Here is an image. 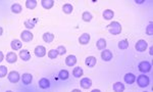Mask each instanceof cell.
Listing matches in <instances>:
<instances>
[{
	"instance_id": "cell-26",
	"label": "cell",
	"mask_w": 153,
	"mask_h": 92,
	"mask_svg": "<svg viewBox=\"0 0 153 92\" xmlns=\"http://www.w3.org/2000/svg\"><path fill=\"white\" fill-rule=\"evenodd\" d=\"M83 74H84V71H83V69L81 68V67H77V68L74 69V71H73L74 77L80 78V77H82V76H83Z\"/></svg>"
},
{
	"instance_id": "cell-21",
	"label": "cell",
	"mask_w": 153,
	"mask_h": 92,
	"mask_svg": "<svg viewBox=\"0 0 153 92\" xmlns=\"http://www.w3.org/2000/svg\"><path fill=\"white\" fill-rule=\"evenodd\" d=\"M41 4L45 9H50L54 5V1L53 0H42Z\"/></svg>"
},
{
	"instance_id": "cell-36",
	"label": "cell",
	"mask_w": 153,
	"mask_h": 92,
	"mask_svg": "<svg viewBox=\"0 0 153 92\" xmlns=\"http://www.w3.org/2000/svg\"><path fill=\"white\" fill-rule=\"evenodd\" d=\"M4 59V54H3V52L2 51H0V63Z\"/></svg>"
},
{
	"instance_id": "cell-38",
	"label": "cell",
	"mask_w": 153,
	"mask_h": 92,
	"mask_svg": "<svg viewBox=\"0 0 153 92\" xmlns=\"http://www.w3.org/2000/svg\"><path fill=\"white\" fill-rule=\"evenodd\" d=\"M136 2L138 3V4H139V3L141 4V3H143V2H144V0H136Z\"/></svg>"
},
{
	"instance_id": "cell-24",
	"label": "cell",
	"mask_w": 153,
	"mask_h": 92,
	"mask_svg": "<svg viewBox=\"0 0 153 92\" xmlns=\"http://www.w3.org/2000/svg\"><path fill=\"white\" fill-rule=\"evenodd\" d=\"M113 90L114 92H124L125 85L122 82H117L113 84Z\"/></svg>"
},
{
	"instance_id": "cell-27",
	"label": "cell",
	"mask_w": 153,
	"mask_h": 92,
	"mask_svg": "<svg viewBox=\"0 0 153 92\" xmlns=\"http://www.w3.org/2000/svg\"><path fill=\"white\" fill-rule=\"evenodd\" d=\"M22 10H23V7L20 3H15V4L11 5V11L13 12V13H21Z\"/></svg>"
},
{
	"instance_id": "cell-15",
	"label": "cell",
	"mask_w": 153,
	"mask_h": 92,
	"mask_svg": "<svg viewBox=\"0 0 153 92\" xmlns=\"http://www.w3.org/2000/svg\"><path fill=\"white\" fill-rule=\"evenodd\" d=\"M102 15H103V19H104L110 21V19H113L114 12H113V10H111V9H105L104 11H103V13H102Z\"/></svg>"
},
{
	"instance_id": "cell-9",
	"label": "cell",
	"mask_w": 153,
	"mask_h": 92,
	"mask_svg": "<svg viewBox=\"0 0 153 92\" xmlns=\"http://www.w3.org/2000/svg\"><path fill=\"white\" fill-rule=\"evenodd\" d=\"M90 35L88 34V33H84V34H82L80 36V38H79V43L81 44V45H86V44H88L89 42H90Z\"/></svg>"
},
{
	"instance_id": "cell-39",
	"label": "cell",
	"mask_w": 153,
	"mask_h": 92,
	"mask_svg": "<svg viewBox=\"0 0 153 92\" xmlns=\"http://www.w3.org/2000/svg\"><path fill=\"white\" fill-rule=\"evenodd\" d=\"M72 92H82V91H81L80 89H74L73 91H72Z\"/></svg>"
},
{
	"instance_id": "cell-28",
	"label": "cell",
	"mask_w": 153,
	"mask_h": 92,
	"mask_svg": "<svg viewBox=\"0 0 153 92\" xmlns=\"http://www.w3.org/2000/svg\"><path fill=\"white\" fill-rule=\"evenodd\" d=\"M93 19V15L89 11H84L82 15V19L84 22H91Z\"/></svg>"
},
{
	"instance_id": "cell-43",
	"label": "cell",
	"mask_w": 153,
	"mask_h": 92,
	"mask_svg": "<svg viewBox=\"0 0 153 92\" xmlns=\"http://www.w3.org/2000/svg\"><path fill=\"white\" fill-rule=\"evenodd\" d=\"M143 92H147V91H143Z\"/></svg>"
},
{
	"instance_id": "cell-42",
	"label": "cell",
	"mask_w": 153,
	"mask_h": 92,
	"mask_svg": "<svg viewBox=\"0 0 153 92\" xmlns=\"http://www.w3.org/2000/svg\"><path fill=\"white\" fill-rule=\"evenodd\" d=\"M6 92H12V91H10V90H8V91H6Z\"/></svg>"
},
{
	"instance_id": "cell-41",
	"label": "cell",
	"mask_w": 153,
	"mask_h": 92,
	"mask_svg": "<svg viewBox=\"0 0 153 92\" xmlns=\"http://www.w3.org/2000/svg\"><path fill=\"white\" fill-rule=\"evenodd\" d=\"M2 33H3V29L1 27H0V36H1V35H2Z\"/></svg>"
},
{
	"instance_id": "cell-32",
	"label": "cell",
	"mask_w": 153,
	"mask_h": 92,
	"mask_svg": "<svg viewBox=\"0 0 153 92\" xmlns=\"http://www.w3.org/2000/svg\"><path fill=\"white\" fill-rule=\"evenodd\" d=\"M48 56H49V58H51V59H54V58H56L57 56H58V52H57L56 49H51V50H49V52H48Z\"/></svg>"
},
{
	"instance_id": "cell-6",
	"label": "cell",
	"mask_w": 153,
	"mask_h": 92,
	"mask_svg": "<svg viewBox=\"0 0 153 92\" xmlns=\"http://www.w3.org/2000/svg\"><path fill=\"white\" fill-rule=\"evenodd\" d=\"M21 38H22V40L24 42H30L33 40L34 35L30 31H23L22 33H21Z\"/></svg>"
},
{
	"instance_id": "cell-16",
	"label": "cell",
	"mask_w": 153,
	"mask_h": 92,
	"mask_svg": "<svg viewBox=\"0 0 153 92\" xmlns=\"http://www.w3.org/2000/svg\"><path fill=\"white\" fill-rule=\"evenodd\" d=\"M10 46H11L12 50H20V49L22 48L23 43H22V41H20V40L15 39V40H12V41H11Z\"/></svg>"
},
{
	"instance_id": "cell-14",
	"label": "cell",
	"mask_w": 153,
	"mask_h": 92,
	"mask_svg": "<svg viewBox=\"0 0 153 92\" xmlns=\"http://www.w3.org/2000/svg\"><path fill=\"white\" fill-rule=\"evenodd\" d=\"M37 23H38V19H30L25 22V27L28 29H34Z\"/></svg>"
},
{
	"instance_id": "cell-23",
	"label": "cell",
	"mask_w": 153,
	"mask_h": 92,
	"mask_svg": "<svg viewBox=\"0 0 153 92\" xmlns=\"http://www.w3.org/2000/svg\"><path fill=\"white\" fill-rule=\"evenodd\" d=\"M43 40L46 42V43H51V42L54 40V35L52 34V33H49V32L44 33L43 34Z\"/></svg>"
},
{
	"instance_id": "cell-5",
	"label": "cell",
	"mask_w": 153,
	"mask_h": 92,
	"mask_svg": "<svg viewBox=\"0 0 153 92\" xmlns=\"http://www.w3.org/2000/svg\"><path fill=\"white\" fill-rule=\"evenodd\" d=\"M7 77H8V80H9L10 83H17L21 79L20 74L17 73V71H11V72H9Z\"/></svg>"
},
{
	"instance_id": "cell-31",
	"label": "cell",
	"mask_w": 153,
	"mask_h": 92,
	"mask_svg": "<svg viewBox=\"0 0 153 92\" xmlns=\"http://www.w3.org/2000/svg\"><path fill=\"white\" fill-rule=\"evenodd\" d=\"M129 47V42L128 40H122V41L119 42V48L122 49V50H125Z\"/></svg>"
},
{
	"instance_id": "cell-4",
	"label": "cell",
	"mask_w": 153,
	"mask_h": 92,
	"mask_svg": "<svg viewBox=\"0 0 153 92\" xmlns=\"http://www.w3.org/2000/svg\"><path fill=\"white\" fill-rule=\"evenodd\" d=\"M147 47H148V43H147L145 40H143V39L139 40V41L136 43V45H135V48H136V50L139 51V52H143V51H145L146 49H147Z\"/></svg>"
},
{
	"instance_id": "cell-2",
	"label": "cell",
	"mask_w": 153,
	"mask_h": 92,
	"mask_svg": "<svg viewBox=\"0 0 153 92\" xmlns=\"http://www.w3.org/2000/svg\"><path fill=\"white\" fill-rule=\"evenodd\" d=\"M150 83V80H149V77L146 75H140L137 79V84H138L139 87L144 88V87H147Z\"/></svg>"
},
{
	"instance_id": "cell-8",
	"label": "cell",
	"mask_w": 153,
	"mask_h": 92,
	"mask_svg": "<svg viewBox=\"0 0 153 92\" xmlns=\"http://www.w3.org/2000/svg\"><path fill=\"white\" fill-rule=\"evenodd\" d=\"M112 53L111 51L108 50V49H104V50L101 52V58L104 61H110L112 59Z\"/></svg>"
},
{
	"instance_id": "cell-40",
	"label": "cell",
	"mask_w": 153,
	"mask_h": 92,
	"mask_svg": "<svg viewBox=\"0 0 153 92\" xmlns=\"http://www.w3.org/2000/svg\"><path fill=\"white\" fill-rule=\"evenodd\" d=\"M91 92H101V91H100L99 89H93V90H92V91H91Z\"/></svg>"
},
{
	"instance_id": "cell-11",
	"label": "cell",
	"mask_w": 153,
	"mask_h": 92,
	"mask_svg": "<svg viewBox=\"0 0 153 92\" xmlns=\"http://www.w3.org/2000/svg\"><path fill=\"white\" fill-rule=\"evenodd\" d=\"M124 79H125V82H126L127 84L132 85V84L135 83V81H136V76L134 75V74H132V73H128V74L125 75Z\"/></svg>"
},
{
	"instance_id": "cell-19",
	"label": "cell",
	"mask_w": 153,
	"mask_h": 92,
	"mask_svg": "<svg viewBox=\"0 0 153 92\" xmlns=\"http://www.w3.org/2000/svg\"><path fill=\"white\" fill-rule=\"evenodd\" d=\"M17 56L15 52H8L6 54V61L8 63H15L17 61Z\"/></svg>"
},
{
	"instance_id": "cell-1",
	"label": "cell",
	"mask_w": 153,
	"mask_h": 92,
	"mask_svg": "<svg viewBox=\"0 0 153 92\" xmlns=\"http://www.w3.org/2000/svg\"><path fill=\"white\" fill-rule=\"evenodd\" d=\"M108 31L111 35H119L122 33V25L119 24V22H111L108 26Z\"/></svg>"
},
{
	"instance_id": "cell-22",
	"label": "cell",
	"mask_w": 153,
	"mask_h": 92,
	"mask_svg": "<svg viewBox=\"0 0 153 92\" xmlns=\"http://www.w3.org/2000/svg\"><path fill=\"white\" fill-rule=\"evenodd\" d=\"M106 40L103 38L101 39H98V41L96 42V47H97L99 50H103V49H105V47H106Z\"/></svg>"
},
{
	"instance_id": "cell-20",
	"label": "cell",
	"mask_w": 153,
	"mask_h": 92,
	"mask_svg": "<svg viewBox=\"0 0 153 92\" xmlns=\"http://www.w3.org/2000/svg\"><path fill=\"white\" fill-rule=\"evenodd\" d=\"M39 87L41 88V89H47V88L50 87V82H49L48 79L42 78L41 80L39 81Z\"/></svg>"
},
{
	"instance_id": "cell-35",
	"label": "cell",
	"mask_w": 153,
	"mask_h": 92,
	"mask_svg": "<svg viewBox=\"0 0 153 92\" xmlns=\"http://www.w3.org/2000/svg\"><path fill=\"white\" fill-rule=\"evenodd\" d=\"M146 33H147V35H149V36H152L153 35V25H152V23H150V24L148 25V27L146 28Z\"/></svg>"
},
{
	"instance_id": "cell-25",
	"label": "cell",
	"mask_w": 153,
	"mask_h": 92,
	"mask_svg": "<svg viewBox=\"0 0 153 92\" xmlns=\"http://www.w3.org/2000/svg\"><path fill=\"white\" fill-rule=\"evenodd\" d=\"M74 10V7L73 5L70 4V3H66V4L62 6V11L64 12V13H66V15H70V13H72Z\"/></svg>"
},
{
	"instance_id": "cell-3",
	"label": "cell",
	"mask_w": 153,
	"mask_h": 92,
	"mask_svg": "<svg viewBox=\"0 0 153 92\" xmlns=\"http://www.w3.org/2000/svg\"><path fill=\"white\" fill-rule=\"evenodd\" d=\"M151 68H152V65H151V63H149V61H142V63H139V71L140 72H142V73H149L151 71Z\"/></svg>"
},
{
	"instance_id": "cell-29",
	"label": "cell",
	"mask_w": 153,
	"mask_h": 92,
	"mask_svg": "<svg viewBox=\"0 0 153 92\" xmlns=\"http://www.w3.org/2000/svg\"><path fill=\"white\" fill-rule=\"evenodd\" d=\"M37 6V1L36 0H27L26 1V7L29 9H34Z\"/></svg>"
},
{
	"instance_id": "cell-33",
	"label": "cell",
	"mask_w": 153,
	"mask_h": 92,
	"mask_svg": "<svg viewBox=\"0 0 153 92\" xmlns=\"http://www.w3.org/2000/svg\"><path fill=\"white\" fill-rule=\"evenodd\" d=\"M7 76V68L5 65H0V78H4Z\"/></svg>"
},
{
	"instance_id": "cell-12",
	"label": "cell",
	"mask_w": 153,
	"mask_h": 92,
	"mask_svg": "<svg viewBox=\"0 0 153 92\" xmlns=\"http://www.w3.org/2000/svg\"><path fill=\"white\" fill-rule=\"evenodd\" d=\"M96 63H97V59H96L95 56H88V57L85 59L86 65L89 67V68H94Z\"/></svg>"
},
{
	"instance_id": "cell-7",
	"label": "cell",
	"mask_w": 153,
	"mask_h": 92,
	"mask_svg": "<svg viewBox=\"0 0 153 92\" xmlns=\"http://www.w3.org/2000/svg\"><path fill=\"white\" fill-rule=\"evenodd\" d=\"M34 53H35V55L38 56V57H44V56L46 55V48L42 45L37 46L34 50Z\"/></svg>"
},
{
	"instance_id": "cell-37",
	"label": "cell",
	"mask_w": 153,
	"mask_h": 92,
	"mask_svg": "<svg viewBox=\"0 0 153 92\" xmlns=\"http://www.w3.org/2000/svg\"><path fill=\"white\" fill-rule=\"evenodd\" d=\"M149 54H150V55H152V54H153V48H152V47H150V48H149Z\"/></svg>"
},
{
	"instance_id": "cell-17",
	"label": "cell",
	"mask_w": 153,
	"mask_h": 92,
	"mask_svg": "<svg viewBox=\"0 0 153 92\" xmlns=\"http://www.w3.org/2000/svg\"><path fill=\"white\" fill-rule=\"evenodd\" d=\"M66 63L68 67H74V65L77 63V57H76L75 55H73V54L68 55V57L66 58Z\"/></svg>"
},
{
	"instance_id": "cell-10",
	"label": "cell",
	"mask_w": 153,
	"mask_h": 92,
	"mask_svg": "<svg viewBox=\"0 0 153 92\" xmlns=\"http://www.w3.org/2000/svg\"><path fill=\"white\" fill-rule=\"evenodd\" d=\"M80 85L83 89H89L92 86V81L89 78H83L80 82Z\"/></svg>"
},
{
	"instance_id": "cell-30",
	"label": "cell",
	"mask_w": 153,
	"mask_h": 92,
	"mask_svg": "<svg viewBox=\"0 0 153 92\" xmlns=\"http://www.w3.org/2000/svg\"><path fill=\"white\" fill-rule=\"evenodd\" d=\"M68 75H70V74H68V72L66 70H61L58 74V78L61 79V80H66V79H68V77H70Z\"/></svg>"
},
{
	"instance_id": "cell-13",
	"label": "cell",
	"mask_w": 153,
	"mask_h": 92,
	"mask_svg": "<svg viewBox=\"0 0 153 92\" xmlns=\"http://www.w3.org/2000/svg\"><path fill=\"white\" fill-rule=\"evenodd\" d=\"M20 57L22 58L23 61H28L31 59V53H30L29 50H27V49H23V50L20 51Z\"/></svg>"
},
{
	"instance_id": "cell-34",
	"label": "cell",
	"mask_w": 153,
	"mask_h": 92,
	"mask_svg": "<svg viewBox=\"0 0 153 92\" xmlns=\"http://www.w3.org/2000/svg\"><path fill=\"white\" fill-rule=\"evenodd\" d=\"M56 50H57V52H58V55H64V54H66V48L62 45L58 46Z\"/></svg>"
},
{
	"instance_id": "cell-18",
	"label": "cell",
	"mask_w": 153,
	"mask_h": 92,
	"mask_svg": "<svg viewBox=\"0 0 153 92\" xmlns=\"http://www.w3.org/2000/svg\"><path fill=\"white\" fill-rule=\"evenodd\" d=\"M22 81H23V83H24L25 85L31 84L32 81H33V76H32L31 74H29V73L24 74V75L22 76Z\"/></svg>"
}]
</instances>
